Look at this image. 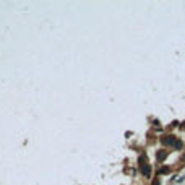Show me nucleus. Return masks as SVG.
Returning <instances> with one entry per match:
<instances>
[{"mask_svg":"<svg viewBox=\"0 0 185 185\" xmlns=\"http://www.w3.org/2000/svg\"><path fill=\"white\" fill-rule=\"evenodd\" d=\"M166 156H167L166 151H159V153H158V161H162V159L166 158Z\"/></svg>","mask_w":185,"mask_h":185,"instance_id":"obj_3","label":"nucleus"},{"mask_svg":"<svg viewBox=\"0 0 185 185\" xmlns=\"http://www.w3.org/2000/svg\"><path fill=\"white\" fill-rule=\"evenodd\" d=\"M141 172H143V175H149V172H151V166H149V164H143Z\"/></svg>","mask_w":185,"mask_h":185,"instance_id":"obj_2","label":"nucleus"},{"mask_svg":"<svg viewBox=\"0 0 185 185\" xmlns=\"http://www.w3.org/2000/svg\"><path fill=\"white\" fill-rule=\"evenodd\" d=\"M162 143H164V145H174V143H175V138H174V136H162V140H161Z\"/></svg>","mask_w":185,"mask_h":185,"instance_id":"obj_1","label":"nucleus"},{"mask_svg":"<svg viewBox=\"0 0 185 185\" xmlns=\"http://www.w3.org/2000/svg\"><path fill=\"white\" fill-rule=\"evenodd\" d=\"M174 146L177 148V149H180V148H182V143H180V141H177V140H175V143H174Z\"/></svg>","mask_w":185,"mask_h":185,"instance_id":"obj_4","label":"nucleus"},{"mask_svg":"<svg viewBox=\"0 0 185 185\" xmlns=\"http://www.w3.org/2000/svg\"><path fill=\"white\" fill-rule=\"evenodd\" d=\"M153 185H159V179H154V182H153Z\"/></svg>","mask_w":185,"mask_h":185,"instance_id":"obj_5","label":"nucleus"}]
</instances>
